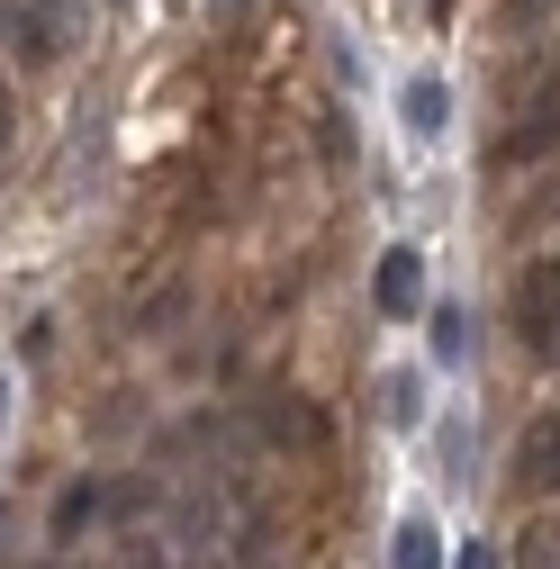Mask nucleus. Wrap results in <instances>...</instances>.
Returning a JSON list of instances; mask_svg holds the SVG:
<instances>
[{
	"label": "nucleus",
	"mask_w": 560,
	"mask_h": 569,
	"mask_svg": "<svg viewBox=\"0 0 560 569\" xmlns=\"http://www.w3.org/2000/svg\"><path fill=\"white\" fill-rule=\"evenodd\" d=\"M0 37H10V54L37 73V63H54L82 37V0H0Z\"/></svg>",
	"instance_id": "obj_1"
},
{
	"label": "nucleus",
	"mask_w": 560,
	"mask_h": 569,
	"mask_svg": "<svg viewBox=\"0 0 560 569\" xmlns=\"http://www.w3.org/2000/svg\"><path fill=\"white\" fill-rule=\"evenodd\" d=\"M516 326H524V352H533V362H560V253L524 262V280H516Z\"/></svg>",
	"instance_id": "obj_2"
},
{
	"label": "nucleus",
	"mask_w": 560,
	"mask_h": 569,
	"mask_svg": "<svg viewBox=\"0 0 560 569\" xmlns=\"http://www.w3.org/2000/svg\"><path fill=\"white\" fill-rule=\"evenodd\" d=\"M551 146H560V82H551V91L498 136V146H488V163H498V172H524V163H542Z\"/></svg>",
	"instance_id": "obj_3"
},
{
	"label": "nucleus",
	"mask_w": 560,
	"mask_h": 569,
	"mask_svg": "<svg viewBox=\"0 0 560 569\" xmlns=\"http://www.w3.org/2000/svg\"><path fill=\"white\" fill-rule=\"evenodd\" d=\"M516 488H524V497H551V488H560V407L524 425V443H516Z\"/></svg>",
	"instance_id": "obj_4"
},
{
	"label": "nucleus",
	"mask_w": 560,
	"mask_h": 569,
	"mask_svg": "<svg viewBox=\"0 0 560 569\" xmlns=\"http://www.w3.org/2000/svg\"><path fill=\"white\" fill-rule=\"evenodd\" d=\"M416 290H426L416 244H389V253H380V280H371V308H380V317H416Z\"/></svg>",
	"instance_id": "obj_5"
},
{
	"label": "nucleus",
	"mask_w": 560,
	"mask_h": 569,
	"mask_svg": "<svg viewBox=\"0 0 560 569\" xmlns=\"http://www.w3.org/2000/svg\"><path fill=\"white\" fill-rule=\"evenodd\" d=\"M398 109H407V136H443V127H452V91H443V82H407Z\"/></svg>",
	"instance_id": "obj_6"
},
{
	"label": "nucleus",
	"mask_w": 560,
	"mask_h": 569,
	"mask_svg": "<svg viewBox=\"0 0 560 569\" xmlns=\"http://www.w3.org/2000/svg\"><path fill=\"white\" fill-rule=\"evenodd\" d=\"M91 507H100V488H91V479H82V488H63V497H54V542H73V533L91 525Z\"/></svg>",
	"instance_id": "obj_7"
},
{
	"label": "nucleus",
	"mask_w": 560,
	"mask_h": 569,
	"mask_svg": "<svg viewBox=\"0 0 560 569\" xmlns=\"http://www.w3.org/2000/svg\"><path fill=\"white\" fill-rule=\"evenodd\" d=\"M398 569H443V551H434V525H398V551H389Z\"/></svg>",
	"instance_id": "obj_8"
},
{
	"label": "nucleus",
	"mask_w": 560,
	"mask_h": 569,
	"mask_svg": "<svg viewBox=\"0 0 560 569\" xmlns=\"http://www.w3.org/2000/svg\"><path fill=\"white\" fill-rule=\"evenodd\" d=\"M470 352V317L461 308H434V362H461Z\"/></svg>",
	"instance_id": "obj_9"
},
{
	"label": "nucleus",
	"mask_w": 560,
	"mask_h": 569,
	"mask_svg": "<svg viewBox=\"0 0 560 569\" xmlns=\"http://www.w3.org/2000/svg\"><path fill=\"white\" fill-rule=\"evenodd\" d=\"M389 416H398V425H416V416H426V398H416V380H407V371L389 380Z\"/></svg>",
	"instance_id": "obj_10"
},
{
	"label": "nucleus",
	"mask_w": 560,
	"mask_h": 569,
	"mask_svg": "<svg viewBox=\"0 0 560 569\" xmlns=\"http://www.w3.org/2000/svg\"><path fill=\"white\" fill-rule=\"evenodd\" d=\"M461 569H498V542H470V551H461Z\"/></svg>",
	"instance_id": "obj_11"
},
{
	"label": "nucleus",
	"mask_w": 560,
	"mask_h": 569,
	"mask_svg": "<svg viewBox=\"0 0 560 569\" xmlns=\"http://www.w3.org/2000/svg\"><path fill=\"white\" fill-rule=\"evenodd\" d=\"M10 136H19V118H10V91H0V154H10Z\"/></svg>",
	"instance_id": "obj_12"
},
{
	"label": "nucleus",
	"mask_w": 560,
	"mask_h": 569,
	"mask_svg": "<svg viewBox=\"0 0 560 569\" xmlns=\"http://www.w3.org/2000/svg\"><path fill=\"white\" fill-rule=\"evenodd\" d=\"M37 569H73V560H37Z\"/></svg>",
	"instance_id": "obj_13"
},
{
	"label": "nucleus",
	"mask_w": 560,
	"mask_h": 569,
	"mask_svg": "<svg viewBox=\"0 0 560 569\" xmlns=\"http://www.w3.org/2000/svg\"><path fill=\"white\" fill-rule=\"evenodd\" d=\"M0 407H10V380H0Z\"/></svg>",
	"instance_id": "obj_14"
},
{
	"label": "nucleus",
	"mask_w": 560,
	"mask_h": 569,
	"mask_svg": "<svg viewBox=\"0 0 560 569\" xmlns=\"http://www.w3.org/2000/svg\"><path fill=\"white\" fill-rule=\"evenodd\" d=\"M218 10H244V0H218Z\"/></svg>",
	"instance_id": "obj_15"
}]
</instances>
